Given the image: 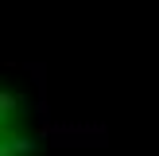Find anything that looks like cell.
I'll return each mask as SVG.
<instances>
[{"label": "cell", "instance_id": "cell-1", "mask_svg": "<svg viewBox=\"0 0 159 156\" xmlns=\"http://www.w3.org/2000/svg\"><path fill=\"white\" fill-rule=\"evenodd\" d=\"M20 109V98H16L12 90H0V117H8V113H16Z\"/></svg>", "mask_w": 159, "mask_h": 156}, {"label": "cell", "instance_id": "cell-2", "mask_svg": "<svg viewBox=\"0 0 159 156\" xmlns=\"http://www.w3.org/2000/svg\"><path fill=\"white\" fill-rule=\"evenodd\" d=\"M0 156H12V152H8V144H0Z\"/></svg>", "mask_w": 159, "mask_h": 156}, {"label": "cell", "instance_id": "cell-3", "mask_svg": "<svg viewBox=\"0 0 159 156\" xmlns=\"http://www.w3.org/2000/svg\"><path fill=\"white\" fill-rule=\"evenodd\" d=\"M0 133H4V129H0Z\"/></svg>", "mask_w": 159, "mask_h": 156}]
</instances>
